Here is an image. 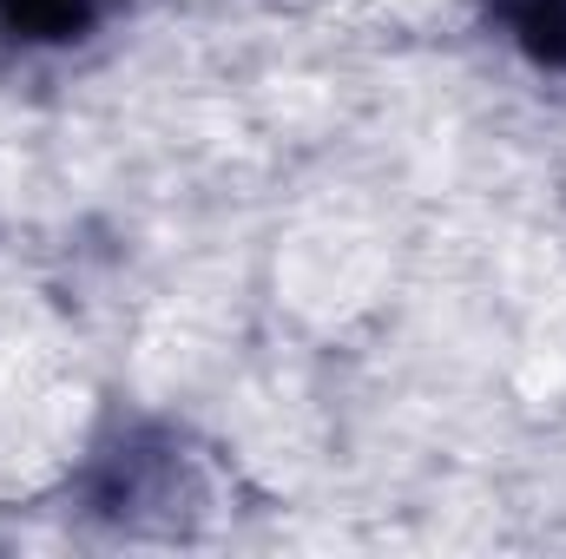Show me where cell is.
I'll return each instance as SVG.
<instances>
[{"label":"cell","instance_id":"1","mask_svg":"<svg viewBox=\"0 0 566 559\" xmlns=\"http://www.w3.org/2000/svg\"><path fill=\"white\" fill-rule=\"evenodd\" d=\"M488 13L507 27V40L534 66L566 73V0H488Z\"/></svg>","mask_w":566,"mask_h":559},{"label":"cell","instance_id":"2","mask_svg":"<svg viewBox=\"0 0 566 559\" xmlns=\"http://www.w3.org/2000/svg\"><path fill=\"white\" fill-rule=\"evenodd\" d=\"M93 13L99 0H0V27L13 40H73Z\"/></svg>","mask_w":566,"mask_h":559}]
</instances>
